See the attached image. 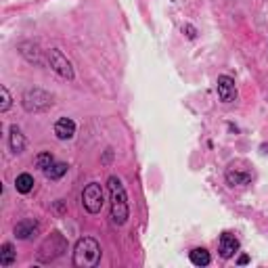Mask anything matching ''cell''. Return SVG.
I'll return each mask as SVG.
<instances>
[{
    "label": "cell",
    "instance_id": "cell-1",
    "mask_svg": "<svg viewBox=\"0 0 268 268\" xmlns=\"http://www.w3.org/2000/svg\"><path fill=\"white\" fill-rule=\"evenodd\" d=\"M107 189H109V197H111V218H114V222L118 227H122V225H126L128 214H130L126 189H124V185L118 176H109Z\"/></svg>",
    "mask_w": 268,
    "mask_h": 268
},
{
    "label": "cell",
    "instance_id": "cell-2",
    "mask_svg": "<svg viewBox=\"0 0 268 268\" xmlns=\"http://www.w3.org/2000/svg\"><path fill=\"white\" fill-rule=\"evenodd\" d=\"M101 262V245L91 239L82 237L74 248V266L78 268H95Z\"/></svg>",
    "mask_w": 268,
    "mask_h": 268
},
{
    "label": "cell",
    "instance_id": "cell-3",
    "mask_svg": "<svg viewBox=\"0 0 268 268\" xmlns=\"http://www.w3.org/2000/svg\"><path fill=\"white\" fill-rule=\"evenodd\" d=\"M53 105V97L40 88H30L24 93V107L28 111H44Z\"/></svg>",
    "mask_w": 268,
    "mask_h": 268
},
{
    "label": "cell",
    "instance_id": "cell-4",
    "mask_svg": "<svg viewBox=\"0 0 268 268\" xmlns=\"http://www.w3.org/2000/svg\"><path fill=\"white\" fill-rule=\"evenodd\" d=\"M82 204L86 208V212H91V214H99L101 208H103V189L99 183H91L84 193H82Z\"/></svg>",
    "mask_w": 268,
    "mask_h": 268
},
{
    "label": "cell",
    "instance_id": "cell-5",
    "mask_svg": "<svg viewBox=\"0 0 268 268\" xmlns=\"http://www.w3.org/2000/svg\"><path fill=\"white\" fill-rule=\"evenodd\" d=\"M49 61H51V67H53V70H55L61 78H65V80H74V67H72L70 61H67V59L63 57L61 51H57V49L49 51Z\"/></svg>",
    "mask_w": 268,
    "mask_h": 268
},
{
    "label": "cell",
    "instance_id": "cell-6",
    "mask_svg": "<svg viewBox=\"0 0 268 268\" xmlns=\"http://www.w3.org/2000/svg\"><path fill=\"white\" fill-rule=\"evenodd\" d=\"M216 91H218V97L222 103H233L237 99V86H235V80L229 78V76H220L218 82H216Z\"/></svg>",
    "mask_w": 268,
    "mask_h": 268
},
{
    "label": "cell",
    "instance_id": "cell-7",
    "mask_svg": "<svg viewBox=\"0 0 268 268\" xmlns=\"http://www.w3.org/2000/svg\"><path fill=\"white\" fill-rule=\"evenodd\" d=\"M218 250H220V256L222 258H233L237 252H239V239L231 233H225L220 237V243H218Z\"/></svg>",
    "mask_w": 268,
    "mask_h": 268
},
{
    "label": "cell",
    "instance_id": "cell-8",
    "mask_svg": "<svg viewBox=\"0 0 268 268\" xmlns=\"http://www.w3.org/2000/svg\"><path fill=\"white\" fill-rule=\"evenodd\" d=\"M55 134H57V139H61V141L74 139V134H76V124H74V120H70V118H59V120L55 122Z\"/></svg>",
    "mask_w": 268,
    "mask_h": 268
},
{
    "label": "cell",
    "instance_id": "cell-9",
    "mask_svg": "<svg viewBox=\"0 0 268 268\" xmlns=\"http://www.w3.org/2000/svg\"><path fill=\"white\" fill-rule=\"evenodd\" d=\"M34 233H38V222H34V220H21L15 227V237L17 239H30Z\"/></svg>",
    "mask_w": 268,
    "mask_h": 268
},
{
    "label": "cell",
    "instance_id": "cell-10",
    "mask_svg": "<svg viewBox=\"0 0 268 268\" xmlns=\"http://www.w3.org/2000/svg\"><path fill=\"white\" fill-rule=\"evenodd\" d=\"M11 149H13V153H21L26 149V139L17 126H11Z\"/></svg>",
    "mask_w": 268,
    "mask_h": 268
},
{
    "label": "cell",
    "instance_id": "cell-11",
    "mask_svg": "<svg viewBox=\"0 0 268 268\" xmlns=\"http://www.w3.org/2000/svg\"><path fill=\"white\" fill-rule=\"evenodd\" d=\"M250 178H252L250 172H239V170H233V168L227 172V181L231 185H248Z\"/></svg>",
    "mask_w": 268,
    "mask_h": 268
},
{
    "label": "cell",
    "instance_id": "cell-12",
    "mask_svg": "<svg viewBox=\"0 0 268 268\" xmlns=\"http://www.w3.org/2000/svg\"><path fill=\"white\" fill-rule=\"evenodd\" d=\"M15 189L19 191V193H30L32 189H34V178L30 176V174H19L17 176V181H15Z\"/></svg>",
    "mask_w": 268,
    "mask_h": 268
},
{
    "label": "cell",
    "instance_id": "cell-13",
    "mask_svg": "<svg viewBox=\"0 0 268 268\" xmlns=\"http://www.w3.org/2000/svg\"><path fill=\"white\" fill-rule=\"evenodd\" d=\"M191 262L195 264V266H208L210 264V254H208V250H204V248H195L193 252H191Z\"/></svg>",
    "mask_w": 268,
    "mask_h": 268
},
{
    "label": "cell",
    "instance_id": "cell-14",
    "mask_svg": "<svg viewBox=\"0 0 268 268\" xmlns=\"http://www.w3.org/2000/svg\"><path fill=\"white\" fill-rule=\"evenodd\" d=\"M65 172H67V164L55 162V164H51L47 170H44V176H47V178H51V181H59V178H61Z\"/></svg>",
    "mask_w": 268,
    "mask_h": 268
},
{
    "label": "cell",
    "instance_id": "cell-15",
    "mask_svg": "<svg viewBox=\"0 0 268 268\" xmlns=\"http://www.w3.org/2000/svg\"><path fill=\"white\" fill-rule=\"evenodd\" d=\"M15 262V250L11 243H5L3 248H0V266H11Z\"/></svg>",
    "mask_w": 268,
    "mask_h": 268
},
{
    "label": "cell",
    "instance_id": "cell-16",
    "mask_svg": "<svg viewBox=\"0 0 268 268\" xmlns=\"http://www.w3.org/2000/svg\"><path fill=\"white\" fill-rule=\"evenodd\" d=\"M51 164H55V158H53V155L51 153H40L38 155V158H36V166L44 172V170H47Z\"/></svg>",
    "mask_w": 268,
    "mask_h": 268
},
{
    "label": "cell",
    "instance_id": "cell-17",
    "mask_svg": "<svg viewBox=\"0 0 268 268\" xmlns=\"http://www.w3.org/2000/svg\"><path fill=\"white\" fill-rule=\"evenodd\" d=\"M0 95H3V103H0V111H7V109L11 107V95H9V91H7V86L0 88Z\"/></svg>",
    "mask_w": 268,
    "mask_h": 268
},
{
    "label": "cell",
    "instance_id": "cell-18",
    "mask_svg": "<svg viewBox=\"0 0 268 268\" xmlns=\"http://www.w3.org/2000/svg\"><path fill=\"white\" fill-rule=\"evenodd\" d=\"M248 262H250L248 256H241V258H239V264H248Z\"/></svg>",
    "mask_w": 268,
    "mask_h": 268
}]
</instances>
